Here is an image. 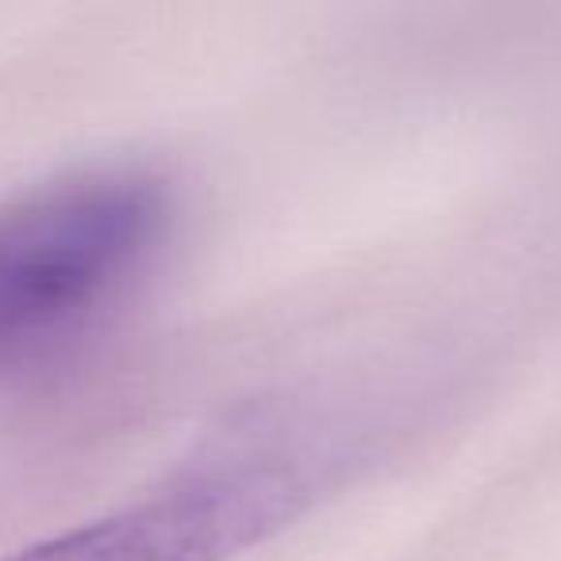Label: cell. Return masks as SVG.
Here are the masks:
<instances>
[{"label": "cell", "mask_w": 561, "mask_h": 561, "mask_svg": "<svg viewBox=\"0 0 561 561\" xmlns=\"http://www.w3.org/2000/svg\"><path fill=\"white\" fill-rule=\"evenodd\" d=\"M170 196L139 170H85L0 204V377L93 323L150 262Z\"/></svg>", "instance_id": "obj_1"}, {"label": "cell", "mask_w": 561, "mask_h": 561, "mask_svg": "<svg viewBox=\"0 0 561 561\" xmlns=\"http://www.w3.org/2000/svg\"><path fill=\"white\" fill-rule=\"evenodd\" d=\"M305 496L308 484L293 461H234L4 561H231L277 535Z\"/></svg>", "instance_id": "obj_2"}]
</instances>
